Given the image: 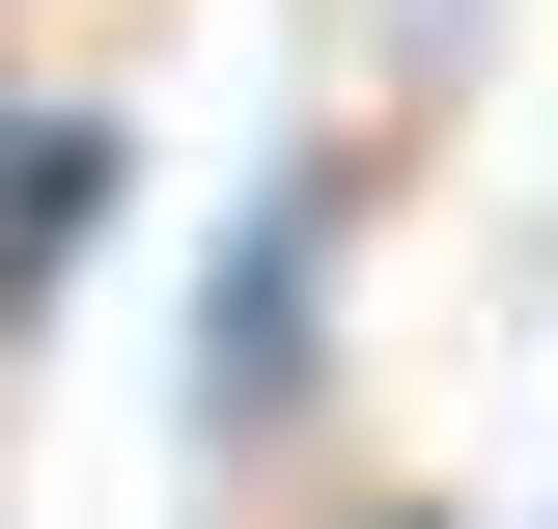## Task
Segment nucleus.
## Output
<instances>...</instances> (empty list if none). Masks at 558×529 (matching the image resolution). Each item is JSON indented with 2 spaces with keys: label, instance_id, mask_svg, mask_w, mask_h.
<instances>
[{
  "label": "nucleus",
  "instance_id": "nucleus-1",
  "mask_svg": "<svg viewBox=\"0 0 558 529\" xmlns=\"http://www.w3.org/2000/svg\"><path fill=\"white\" fill-rule=\"evenodd\" d=\"M336 251H363V139H279L252 196H223V251H196V362H168L223 473H252L307 391H336Z\"/></svg>",
  "mask_w": 558,
  "mask_h": 529
},
{
  "label": "nucleus",
  "instance_id": "nucleus-2",
  "mask_svg": "<svg viewBox=\"0 0 558 529\" xmlns=\"http://www.w3.org/2000/svg\"><path fill=\"white\" fill-rule=\"evenodd\" d=\"M140 223V112H84V84H28V139H0V362L84 307V251Z\"/></svg>",
  "mask_w": 558,
  "mask_h": 529
},
{
  "label": "nucleus",
  "instance_id": "nucleus-3",
  "mask_svg": "<svg viewBox=\"0 0 558 529\" xmlns=\"http://www.w3.org/2000/svg\"><path fill=\"white\" fill-rule=\"evenodd\" d=\"M336 529H475V502H336Z\"/></svg>",
  "mask_w": 558,
  "mask_h": 529
},
{
  "label": "nucleus",
  "instance_id": "nucleus-4",
  "mask_svg": "<svg viewBox=\"0 0 558 529\" xmlns=\"http://www.w3.org/2000/svg\"><path fill=\"white\" fill-rule=\"evenodd\" d=\"M0 139H28V57H0Z\"/></svg>",
  "mask_w": 558,
  "mask_h": 529
}]
</instances>
